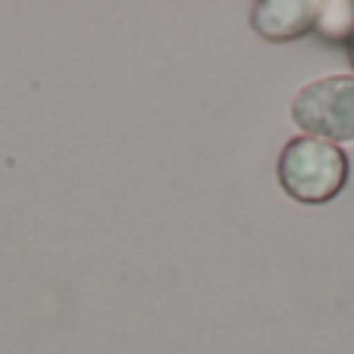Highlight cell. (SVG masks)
<instances>
[{"label": "cell", "instance_id": "5b68a950", "mask_svg": "<svg viewBox=\"0 0 354 354\" xmlns=\"http://www.w3.org/2000/svg\"><path fill=\"white\" fill-rule=\"evenodd\" d=\"M348 53H351V68H354V37H351V44H348Z\"/></svg>", "mask_w": 354, "mask_h": 354}, {"label": "cell", "instance_id": "6da1fadb", "mask_svg": "<svg viewBox=\"0 0 354 354\" xmlns=\"http://www.w3.org/2000/svg\"><path fill=\"white\" fill-rule=\"evenodd\" d=\"M280 187L305 205H324L336 199L348 180V159L336 143L317 137H295L283 147L277 162Z\"/></svg>", "mask_w": 354, "mask_h": 354}, {"label": "cell", "instance_id": "277c9868", "mask_svg": "<svg viewBox=\"0 0 354 354\" xmlns=\"http://www.w3.org/2000/svg\"><path fill=\"white\" fill-rule=\"evenodd\" d=\"M314 31L326 41H348L354 37V0H326L317 3V22Z\"/></svg>", "mask_w": 354, "mask_h": 354}, {"label": "cell", "instance_id": "7a4b0ae2", "mask_svg": "<svg viewBox=\"0 0 354 354\" xmlns=\"http://www.w3.org/2000/svg\"><path fill=\"white\" fill-rule=\"evenodd\" d=\"M292 122L326 143L354 140V75H330L305 84L292 100Z\"/></svg>", "mask_w": 354, "mask_h": 354}, {"label": "cell", "instance_id": "3957f363", "mask_svg": "<svg viewBox=\"0 0 354 354\" xmlns=\"http://www.w3.org/2000/svg\"><path fill=\"white\" fill-rule=\"evenodd\" d=\"M317 3L311 0H261L252 6V28L264 41H295L314 31Z\"/></svg>", "mask_w": 354, "mask_h": 354}]
</instances>
